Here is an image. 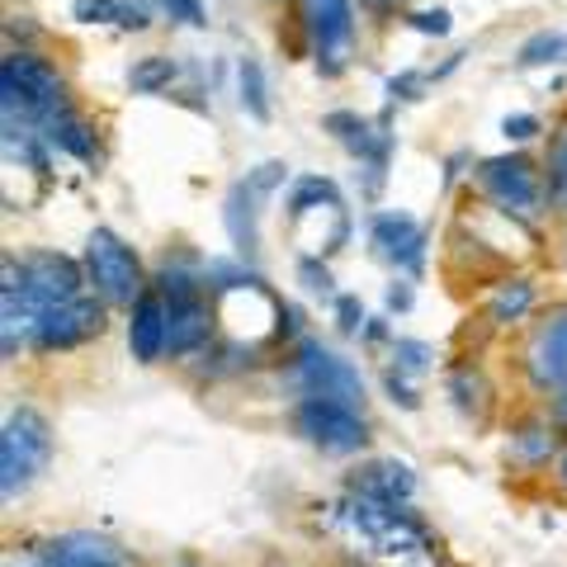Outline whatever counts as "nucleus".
<instances>
[{"mask_svg": "<svg viewBox=\"0 0 567 567\" xmlns=\"http://www.w3.org/2000/svg\"><path fill=\"white\" fill-rule=\"evenodd\" d=\"M341 520L360 535L374 554H425L431 548V535L425 525L412 516V506H393V502H374L364 492H350L341 506Z\"/></svg>", "mask_w": 567, "mask_h": 567, "instance_id": "obj_3", "label": "nucleus"}, {"mask_svg": "<svg viewBox=\"0 0 567 567\" xmlns=\"http://www.w3.org/2000/svg\"><path fill=\"white\" fill-rule=\"evenodd\" d=\"M162 10L171 14L175 24H185V29H204V24H208L204 0H162Z\"/></svg>", "mask_w": 567, "mask_h": 567, "instance_id": "obj_31", "label": "nucleus"}, {"mask_svg": "<svg viewBox=\"0 0 567 567\" xmlns=\"http://www.w3.org/2000/svg\"><path fill=\"white\" fill-rule=\"evenodd\" d=\"M336 317H341L336 327H341L346 336H360V331H364V308H360V298H354V293L336 298Z\"/></svg>", "mask_w": 567, "mask_h": 567, "instance_id": "obj_32", "label": "nucleus"}, {"mask_svg": "<svg viewBox=\"0 0 567 567\" xmlns=\"http://www.w3.org/2000/svg\"><path fill=\"white\" fill-rule=\"evenodd\" d=\"M554 425H558V431H567V383L554 393Z\"/></svg>", "mask_w": 567, "mask_h": 567, "instance_id": "obj_37", "label": "nucleus"}, {"mask_svg": "<svg viewBox=\"0 0 567 567\" xmlns=\"http://www.w3.org/2000/svg\"><path fill=\"white\" fill-rule=\"evenodd\" d=\"M502 137H506V142H529V137H539V118H535V114H506V118H502Z\"/></svg>", "mask_w": 567, "mask_h": 567, "instance_id": "obj_33", "label": "nucleus"}, {"mask_svg": "<svg viewBox=\"0 0 567 567\" xmlns=\"http://www.w3.org/2000/svg\"><path fill=\"white\" fill-rule=\"evenodd\" d=\"M128 350L137 364H156L166 354V298L147 289L128 308Z\"/></svg>", "mask_w": 567, "mask_h": 567, "instance_id": "obj_15", "label": "nucleus"}, {"mask_svg": "<svg viewBox=\"0 0 567 567\" xmlns=\"http://www.w3.org/2000/svg\"><path fill=\"white\" fill-rule=\"evenodd\" d=\"M298 275H303V284H308L312 293H331V270H327V265L317 260V256H303V260H298Z\"/></svg>", "mask_w": 567, "mask_h": 567, "instance_id": "obj_34", "label": "nucleus"}, {"mask_svg": "<svg viewBox=\"0 0 567 567\" xmlns=\"http://www.w3.org/2000/svg\"><path fill=\"white\" fill-rule=\"evenodd\" d=\"M6 567H43V563H6Z\"/></svg>", "mask_w": 567, "mask_h": 567, "instance_id": "obj_40", "label": "nucleus"}, {"mask_svg": "<svg viewBox=\"0 0 567 567\" xmlns=\"http://www.w3.org/2000/svg\"><path fill=\"white\" fill-rule=\"evenodd\" d=\"M298 20H303L317 71L341 76L346 52L354 43V0H298Z\"/></svg>", "mask_w": 567, "mask_h": 567, "instance_id": "obj_8", "label": "nucleus"}, {"mask_svg": "<svg viewBox=\"0 0 567 567\" xmlns=\"http://www.w3.org/2000/svg\"><path fill=\"white\" fill-rule=\"evenodd\" d=\"M554 483H558V487L567 492V450H563V454L554 458Z\"/></svg>", "mask_w": 567, "mask_h": 567, "instance_id": "obj_39", "label": "nucleus"}, {"mask_svg": "<svg viewBox=\"0 0 567 567\" xmlns=\"http://www.w3.org/2000/svg\"><path fill=\"white\" fill-rule=\"evenodd\" d=\"M185 567H189V563H185Z\"/></svg>", "mask_w": 567, "mask_h": 567, "instance_id": "obj_41", "label": "nucleus"}, {"mask_svg": "<svg viewBox=\"0 0 567 567\" xmlns=\"http://www.w3.org/2000/svg\"><path fill=\"white\" fill-rule=\"evenodd\" d=\"M52 464V425L39 406H14L0 431V496L14 502Z\"/></svg>", "mask_w": 567, "mask_h": 567, "instance_id": "obj_2", "label": "nucleus"}, {"mask_svg": "<svg viewBox=\"0 0 567 567\" xmlns=\"http://www.w3.org/2000/svg\"><path fill=\"white\" fill-rule=\"evenodd\" d=\"M406 24H412L416 33H425V39H445V33L454 29L450 10H412L406 14Z\"/></svg>", "mask_w": 567, "mask_h": 567, "instance_id": "obj_28", "label": "nucleus"}, {"mask_svg": "<svg viewBox=\"0 0 567 567\" xmlns=\"http://www.w3.org/2000/svg\"><path fill=\"white\" fill-rule=\"evenodd\" d=\"M284 181H289V166L284 162H265L260 171H251L246 181H237L233 185V194H227V208H223V223H227V237H233V246L241 256H251L256 246H260V227H256V218H260V199L270 189H279Z\"/></svg>", "mask_w": 567, "mask_h": 567, "instance_id": "obj_10", "label": "nucleus"}, {"mask_svg": "<svg viewBox=\"0 0 567 567\" xmlns=\"http://www.w3.org/2000/svg\"><path fill=\"white\" fill-rule=\"evenodd\" d=\"M293 379L303 388V398H331L364 412V374L346 354L327 350L322 341H298L293 350Z\"/></svg>", "mask_w": 567, "mask_h": 567, "instance_id": "obj_7", "label": "nucleus"}, {"mask_svg": "<svg viewBox=\"0 0 567 567\" xmlns=\"http://www.w3.org/2000/svg\"><path fill=\"white\" fill-rule=\"evenodd\" d=\"M118 10H123V0H76L71 6V14L81 24H118Z\"/></svg>", "mask_w": 567, "mask_h": 567, "instance_id": "obj_27", "label": "nucleus"}, {"mask_svg": "<svg viewBox=\"0 0 567 567\" xmlns=\"http://www.w3.org/2000/svg\"><path fill=\"white\" fill-rule=\"evenodd\" d=\"M147 24H152L147 6H128V0H123V10H118V29H147Z\"/></svg>", "mask_w": 567, "mask_h": 567, "instance_id": "obj_35", "label": "nucleus"}, {"mask_svg": "<svg viewBox=\"0 0 567 567\" xmlns=\"http://www.w3.org/2000/svg\"><path fill=\"white\" fill-rule=\"evenodd\" d=\"M350 492H364L374 496V502H393V506H406L416 492V473L398 464V458H374V464H364L354 473V487Z\"/></svg>", "mask_w": 567, "mask_h": 567, "instance_id": "obj_17", "label": "nucleus"}, {"mask_svg": "<svg viewBox=\"0 0 567 567\" xmlns=\"http://www.w3.org/2000/svg\"><path fill=\"white\" fill-rule=\"evenodd\" d=\"M360 6H364L369 14H393V10L402 6V0H360Z\"/></svg>", "mask_w": 567, "mask_h": 567, "instance_id": "obj_38", "label": "nucleus"}, {"mask_svg": "<svg viewBox=\"0 0 567 567\" xmlns=\"http://www.w3.org/2000/svg\"><path fill=\"white\" fill-rule=\"evenodd\" d=\"M383 388H388V398H393L398 406H406V412H416V406H421V398H416V388H412V383H406V374H402V369H398V364H388V369H383Z\"/></svg>", "mask_w": 567, "mask_h": 567, "instance_id": "obj_30", "label": "nucleus"}, {"mask_svg": "<svg viewBox=\"0 0 567 567\" xmlns=\"http://www.w3.org/2000/svg\"><path fill=\"white\" fill-rule=\"evenodd\" d=\"M425 81H431V71H402V76L388 81V100H402V104H416Z\"/></svg>", "mask_w": 567, "mask_h": 567, "instance_id": "obj_29", "label": "nucleus"}, {"mask_svg": "<svg viewBox=\"0 0 567 567\" xmlns=\"http://www.w3.org/2000/svg\"><path fill=\"white\" fill-rule=\"evenodd\" d=\"M171 81H175V62L171 58H142L128 71V85L137 95H162V91H171Z\"/></svg>", "mask_w": 567, "mask_h": 567, "instance_id": "obj_25", "label": "nucleus"}, {"mask_svg": "<svg viewBox=\"0 0 567 567\" xmlns=\"http://www.w3.org/2000/svg\"><path fill=\"white\" fill-rule=\"evenodd\" d=\"M445 393L454 398V406L464 416H473V421H483L487 416V402H492V388H487V379L477 374L473 364H458V369H450V379H445Z\"/></svg>", "mask_w": 567, "mask_h": 567, "instance_id": "obj_20", "label": "nucleus"}, {"mask_svg": "<svg viewBox=\"0 0 567 567\" xmlns=\"http://www.w3.org/2000/svg\"><path fill=\"white\" fill-rule=\"evenodd\" d=\"M62 110H71V95L58 66H48L24 48L6 52V62H0V114H6V128L43 133Z\"/></svg>", "mask_w": 567, "mask_h": 567, "instance_id": "obj_1", "label": "nucleus"}, {"mask_svg": "<svg viewBox=\"0 0 567 567\" xmlns=\"http://www.w3.org/2000/svg\"><path fill=\"white\" fill-rule=\"evenodd\" d=\"M104 298H91V293H81V298H71V303H58V308H48L43 312V322H39V341H33V350H76L85 341H95V336L104 331Z\"/></svg>", "mask_w": 567, "mask_h": 567, "instance_id": "obj_11", "label": "nucleus"}, {"mask_svg": "<svg viewBox=\"0 0 567 567\" xmlns=\"http://www.w3.org/2000/svg\"><path fill=\"white\" fill-rule=\"evenodd\" d=\"M39 563H43V567H128L110 539L85 535V529H76V535L48 539V544L39 548Z\"/></svg>", "mask_w": 567, "mask_h": 567, "instance_id": "obj_16", "label": "nucleus"}, {"mask_svg": "<svg viewBox=\"0 0 567 567\" xmlns=\"http://www.w3.org/2000/svg\"><path fill=\"white\" fill-rule=\"evenodd\" d=\"M544 185H548V204H554L558 213H567V114L554 123V133H548Z\"/></svg>", "mask_w": 567, "mask_h": 567, "instance_id": "obj_22", "label": "nucleus"}, {"mask_svg": "<svg viewBox=\"0 0 567 567\" xmlns=\"http://www.w3.org/2000/svg\"><path fill=\"white\" fill-rule=\"evenodd\" d=\"M554 62H567V33H558V29L529 33L516 52V66H554Z\"/></svg>", "mask_w": 567, "mask_h": 567, "instance_id": "obj_24", "label": "nucleus"}, {"mask_svg": "<svg viewBox=\"0 0 567 567\" xmlns=\"http://www.w3.org/2000/svg\"><path fill=\"white\" fill-rule=\"evenodd\" d=\"M39 137L48 142V147H58V152H66V156H76V162H95V152H100V147H95V128L76 114V104H71V110H62Z\"/></svg>", "mask_w": 567, "mask_h": 567, "instance_id": "obj_18", "label": "nucleus"}, {"mask_svg": "<svg viewBox=\"0 0 567 567\" xmlns=\"http://www.w3.org/2000/svg\"><path fill=\"white\" fill-rule=\"evenodd\" d=\"M293 425L298 435L308 440L312 450L322 454H360L369 445V421L360 406H346V402H331V398H298L293 406Z\"/></svg>", "mask_w": 567, "mask_h": 567, "instance_id": "obj_6", "label": "nucleus"}, {"mask_svg": "<svg viewBox=\"0 0 567 567\" xmlns=\"http://www.w3.org/2000/svg\"><path fill=\"white\" fill-rule=\"evenodd\" d=\"M85 279L114 308H133L147 293V275H142L137 251L118 233H110V227H95L91 241H85Z\"/></svg>", "mask_w": 567, "mask_h": 567, "instance_id": "obj_4", "label": "nucleus"}, {"mask_svg": "<svg viewBox=\"0 0 567 567\" xmlns=\"http://www.w3.org/2000/svg\"><path fill=\"white\" fill-rule=\"evenodd\" d=\"M208 336H213V303L204 298V289L166 298V354L171 360L208 346Z\"/></svg>", "mask_w": 567, "mask_h": 567, "instance_id": "obj_14", "label": "nucleus"}, {"mask_svg": "<svg viewBox=\"0 0 567 567\" xmlns=\"http://www.w3.org/2000/svg\"><path fill=\"white\" fill-rule=\"evenodd\" d=\"M406 308H412V289L393 284V289H388V312H406Z\"/></svg>", "mask_w": 567, "mask_h": 567, "instance_id": "obj_36", "label": "nucleus"}, {"mask_svg": "<svg viewBox=\"0 0 567 567\" xmlns=\"http://www.w3.org/2000/svg\"><path fill=\"white\" fill-rule=\"evenodd\" d=\"M20 279H24V289L29 298L39 303L43 312L48 308H58V303H71V298H81V265L71 260V256H58V251H33L20 260Z\"/></svg>", "mask_w": 567, "mask_h": 567, "instance_id": "obj_12", "label": "nucleus"}, {"mask_svg": "<svg viewBox=\"0 0 567 567\" xmlns=\"http://www.w3.org/2000/svg\"><path fill=\"white\" fill-rule=\"evenodd\" d=\"M554 431H558L554 421H520L516 431H511V458L525 464V468H544L548 458L558 454Z\"/></svg>", "mask_w": 567, "mask_h": 567, "instance_id": "obj_19", "label": "nucleus"}, {"mask_svg": "<svg viewBox=\"0 0 567 567\" xmlns=\"http://www.w3.org/2000/svg\"><path fill=\"white\" fill-rule=\"evenodd\" d=\"M369 241H374V251L388 265H398L406 275H416L425 260V223H416L412 213H402V208L374 213V218H369Z\"/></svg>", "mask_w": 567, "mask_h": 567, "instance_id": "obj_13", "label": "nucleus"}, {"mask_svg": "<svg viewBox=\"0 0 567 567\" xmlns=\"http://www.w3.org/2000/svg\"><path fill=\"white\" fill-rule=\"evenodd\" d=\"M525 379L535 393L554 398L567 383V303L548 308L525 341Z\"/></svg>", "mask_w": 567, "mask_h": 567, "instance_id": "obj_9", "label": "nucleus"}, {"mask_svg": "<svg viewBox=\"0 0 567 567\" xmlns=\"http://www.w3.org/2000/svg\"><path fill=\"white\" fill-rule=\"evenodd\" d=\"M535 308V284H529L525 275L516 279H502L496 284V293L487 298V317L496 327H511V322H520V317Z\"/></svg>", "mask_w": 567, "mask_h": 567, "instance_id": "obj_21", "label": "nucleus"}, {"mask_svg": "<svg viewBox=\"0 0 567 567\" xmlns=\"http://www.w3.org/2000/svg\"><path fill=\"white\" fill-rule=\"evenodd\" d=\"M393 364L402 369V374H425V369H431V346L402 336V341H393Z\"/></svg>", "mask_w": 567, "mask_h": 567, "instance_id": "obj_26", "label": "nucleus"}, {"mask_svg": "<svg viewBox=\"0 0 567 567\" xmlns=\"http://www.w3.org/2000/svg\"><path fill=\"white\" fill-rule=\"evenodd\" d=\"M477 185H483L487 199L511 213V218H520V223H535L544 204H548V185H544V175L539 166L529 162V156H487L483 166H477Z\"/></svg>", "mask_w": 567, "mask_h": 567, "instance_id": "obj_5", "label": "nucleus"}, {"mask_svg": "<svg viewBox=\"0 0 567 567\" xmlns=\"http://www.w3.org/2000/svg\"><path fill=\"white\" fill-rule=\"evenodd\" d=\"M237 95H241V110L251 114L256 123H270V85H265V66L256 58H241L237 62Z\"/></svg>", "mask_w": 567, "mask_h": 567, "instance_id": "obj_23", "label": "nucleus"}]
</instances>
